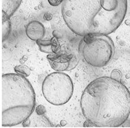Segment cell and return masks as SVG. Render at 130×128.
<instances>
[{"label":"cell","instance_id":"7a4b0ae2","mask_svg":"<svg viewBox=\"0 0 130 128\" xmlns=\"http://www.w3.org/2000/svg\"><path fill=\"white\" fill-rule=\"evenodd\" d=\"M127 7V0H64L61 13L68 28L77 35H108L122 23Z\"/></svg>","mask_w":130,"mask_h":128},{"label":"cell","instance_id":"9c48e42d","mask_svg":"<svg viewBox=\"0 0 130 128\" xmlns=\"http://www.w3.org/2000/svg\"><path fill=\"white\" fill-rule=\"evenodd\" d=\"M37 44L40 50L46 54H57L60 50V45L55 38L50 40H38Z\"/></svg>","mask_w":130,"mask_h":128},{"label":"cell","instance_id":"4fadbf2b","mask_svg":"<svg viewBox=\"0 0 130 128\" xmlns=\"http://www.w3.org/2000/svg\"><path fill=\"white\" fill-rule=\"evenodd\" d=\"M49 4L53 7H57L62 4L64 0H47Z\"/></svg>","mask_w":130,"mask_h":128},{"label":"cell","instance_id":"8fae6325","mask_svg":"<svg viewBox=\"0 0 130 128\" xmlns=\"http://www.w3.org/2000/svg\"><path fill=\"white\" fill-rule=\"evenodd\" d=\"M14 70L17 74L22 75L24 77L29 76L30 74V70L29 68L26 65H19L15 66Z\"/></svg>","mask_w":130,"mask_h":128},{"label":"cell","instance_id":"5b68a950","mask_svg":"<svg viewBox=\"0 0 130 128\" xmlns=\"http://www.w3.org/2000/svg\"><path fill=\"white\" fill-rule=\"evenodd\" d=\"M73 89L70 77L59 72L48 75L42 83L45 98L54 106H61L68 102L73 95Z\"/></svg>","mask_w":130,"mask_h":128},{"label":"cell","instance_id":"5bb4252c","mask_svg":"<svg viewBox=\"0 0 130 128\" xmlns=\"http://www.w3.org/2000/svg\"><path fill=\"white\" fill-rule=\"evenodd\" d=\"M36 112L38 114V115H43V114L45 113V108L44 107H43L42 106H38V107H37V109H36Z\"/></svg>","mask_w":130,"mask_h":128},{"label":"cell","instance_id":"ba28073f","mask_svg":"<svg viewBox=\"0 0 130 128\" xmlns=\"http://www.w3.org/2000/svg\"><path fill=\"white\" fill-rule=\"evenodd\" d=\"M22 0H2V22L7 19L16 11Z\"/></svg>","mask_w":130,"mask_h":128},{"label":"cell","instance_id":"52a82bcc","mask_svg":"<svg viewBox=\"0 0 130 128\" xmlns=\"http://www.w3.org/2000/svg\"><path fill=\"white\" fill-rule=\"evenodd\" d=\"M26 34L30 39L37 41L44 37L45 29L43 24L39 21H31L27 25Z\"/></svg>","mask_w":130,"mask_h":128},{"label":"cell","instance_id":"7c38bea8","mask_svg":"<svg viewBox=\"0 0 130 128\" xmlns=\"http://www.w3.org/2000/svg\"><path fill=\"white\" fill-rule=\"evenodd\" d=\"M77 63H78V60H77V58L75 57V56L73 55V57L71 58V61H70V66H69V67H68V70H70L75 68V66H77Z\"/></svg>","mask_w":130,"mask_h":128},{"label":"cell","instance_id":"30bf717a","mask_svg":"<svg viewBox=\"0 0 130 128\" xmlns=\"http://www.w3.org/2000/svg\"><path fill=\"white\" fill-rule=\"evenodd\" d=\"M2 29H3V41L4 42L8 38L11 32V23L9 19L6 20L2 22Z\"/></svg>","mask_w":130,"mask_h":128},{"label":"cell","instance_id":"277c9868","mask_svg":"<svg viewBox=\"0 0 130 128\" xmlns=\"http://www.w3.org/2000/svg\"><path fill=\"white\" fill-rule=\"evenodd\" d=\"M79 52L87 64L102 67L111 61L115 54L112 40L105 35H89L83 36L78 46Z\"/></svg>","mask_w":130,"mask_h":128},{"label":"cell","instance_id":"3957f363","mask_svg":"<svg viewBox=\"0 0 130 128\" xmlns=\"http://www.w3.org/2000/svg\"><path fill=\"white\" fill-rule=\"evenodd\" d=\"M35 103V91L26 77L15 73L3 75V126L24 122L33 113Z\"/></svg>","mask_w":130,"mask_h":128},{"label":"cell","instance_id":"8992f818","mask_svg":"<svg viewBox=\"0 0 130 128\" xmlns=\"http://www.w3.org/2000/svg\"><path fill=\"white\" fill-rule=\"evenodd\" d=\"M73 55H53L51 54L48 56V60L52 69L58 72L68 70L70 61Z\"/></svg>","mask_w":130,"mask_h":128},{"label":"cell","instance_id":"6da1fadb","mask_svg":"<svg viewBox=\"0 0 130 128\" xmlns=\"http://www.w3.org/2000/svg\"><path fill=\"white\" fill-rule=\"evenodd\" d=\"M80 105L84 117L94 126L118 127L129 117L130 92L119 80L101 77L86 87Z\"/></svg>","mask_w":130,"mask_h":128}]
</instances>
